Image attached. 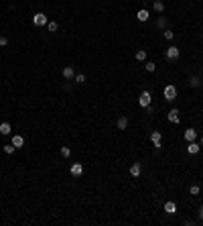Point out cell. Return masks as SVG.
<instances>
[{
	"instance_id": "11",
	"label": "cell",
	"mask_w": 203,
	"mask_h": 226,
	"mask_svg": "<svg viewBox=\"0 0 203 226\" xmlns=\"http://www.w3.org/2000/svg\"><path fill=\"white\" fill-rule=\"evenodd\" d=\"M10 143H12V145H14V147H16V149H20V147H24V139H23V137H20V134H14V137H12V141H10Z\"/></svg>"
},
{
	"instance_id": "15",
	"label": "cell",
	"mask_w": 203,
	"mask_h": 226,
	"mask_svg": "<svg viewBox=\"0 0 203 226\" xmlns=\"http://www.w3.org/2000/svg\"><path fill=\"white\" fill-rule=\"evenodd\" d=\"M187 151L191 153V155H195V153H199V143L191 141V143H189V147H187Z\"/></svg>"
},
{
	"instance_id": "6",
	"label": "cell",
	"mask_w": 203,
	"mask_h": 226,
	"mask_svg": "<svg viewBox=\"0 0 203 226\" xmlns=\"http://www.w3.org/2000/svg\"><path fill=\"white\" fill-rule=\"evenodd\" d=\"M63 78H65V79H73V78H75V69H73V65L63 67Z\"/></svg>"
},
{
	"instance_id": "22",
	"label": "cell",
	"mask_w": 203,
	"mask_h": 226,
	"mask_svg": "<svg viewBox=\"0 0 203 226\" xmlns=\"http://www.w3.org/2000/svg\"><path fill=\"white\" fill-rule=\"evenodd\" d=\"M156 27H159V29H164V27H167V19H164V16H159V19H156Z\"/></svg>"
},
{
	"instance_id": "21",
	"label": "cell",
	"mask_w": 203,
	"mask_h": 226,
	"mask_svg": "<svg viewBox=\"0 0 203 226\" xmlns=\"http://www.w3.org/2000/svg\"><path fill=\"white\" fill-rule=\"evenodd\" d=\"M61 157L69 159V157H71V149H69V147H61Z\"/></svg>"
},
{
	"instance_id": "7",
	"label": "cell",
	"mask_w": 203,
	"mask_h": 226,
	"mask_svg": "<svg viewBox=\"0 0 203 226\" xmlns=\"http://www.w3.org/2000/svg\"><path fill=\"white\" fill-rule=\"evenodd\" d=\"M81 173H83V165H81V163H73V165H71V175L73 177H79Z\"/></svg>"
},
{
	"instance_id": "29",
	"label": "cell",
	"mask_w": 203,
	"mask_h": 226,
	"mask_svg": "<svg viewBox=\"0 0 203 226\" xmlns=\"http://www.w3.org/2000/svg\"><path fill=\"white\" fill-rule=\"evenodd\" d=\"M63 90L65 92H71V84H63Z\"/></svg>"
},
{
	"instance_id": "18",
	"label": "cell",
	"mask_w": 203,
	"mask_h": 226,
	"mask_svg": "<svg viewBox=\"0 0 203 226\" xmlns=\"http://www.w3.org/2000/svg\"><path fill=\"white\" fill-rule=\"evenodd\" d=\"M152 6H155L156 12H163V10H164V2H163V0H155V4H152Z\"/></svg>"
},
{
	"instance_id": "2",
	"label": "cell",
	"mask_w": 203,
	"mask_h": 226,
	"mask_svg": "<svg viewBox=\"0 0 203 226\" xmlns=\"http://www.w3.org/2000/svg\"><path fill=\"white\" fill-rule=\"evenodd\" d=\"M163 96L167 98V102H173V100L177 98V88H175V86H167V88L163 90Z\"/></svg>"
},
{
	"instance_id": "12",
	"label": "cell",
	"mask_w": 203,
	"mask_h": 226,
	"mask_svg": "<svg viewBox=\"0 0 203 226\" xmlns=\"http://www.w3.org/2000/svg\"><path fill=\"white\" fill-rule=\"evenodd\" d=\"M164 212H167V214H177V204H175V202H167V204H164Z\"/></svg>"
},
{
	"instance_id": "30",
	"label": "cell",
	"mask_w": 203,
	"mask_h": 226,
	"mask_svg": "<svg viewBox=\"0 0 203 226\" xmlns=\"http://www.w3.org/2000/svg\"><path fill=\"white\" fill-rule=\"evenodd\" d=\"M199 220H203V206L199 208Z\"/></svg>"
},
{
	"instance_id": "3",
	"label": "cell",
	"mask_w": 203,
	"mask_h": 226,
	"mask_svg": "<svg viewBox=\"0 0 203 226\" xmlns=\"http://www.w3.org/2000/svg\"><path fill=\"white\" fill-rule=\"evenodd\" d=\"M160 139H163V134H160L159 130H152V133H150V141H152V147H155V149H160V147H163Z\"/></svg>"
},
{
	"instance_id": "10",
	"label": "cell",
	"mask_w": 203,
	"mask_h": 226,
	"mask_svg": "<svg viewBox=\"0 0 203 226\" xmlns=\"http://www.w3.org/2000/svg\"><path fill=\"white\" fill-rule=\"evenodd\" d=\"M195 139H197V130H195V128H187V130H185V141H195Z\"/></svg>"
},
{
	"instance_id": "23",
	"label": "cell",
	"mask_w": 203,
	"mask_h": 226,
	"mask_svg": "<svg viewBox=\"0 0 203 226\" xmlns=\"http://www.w3.org/2000/svg\"><path fill=\"white\" fill-rule=\"evenodd\" d=\"M136 59H138V61H144V59H146V51L144 49H138V51H136Z\"/></svg>"
},
{
	"instance_id": "14",
	"label": "cell",
	"mask_w": 203,
	"mask_h": 226,
	"mask_svg": "<svg viewBox=\"0 0 203 226\" xmlns=\"http://www.w3.org/2000/svg\"><path fill=\"white\" fill-rule=\"evenodd\" d=\"M148 10H146V8H142V10H138V15H136V19H138V20H140V23H144V20H148Z\"/></svg>"
},
{
	"instance_id": "27",
	"label": "cell",
	"mask_w": 203,
	"mask_h": 226,
	"mask_svg": "<svg viewBox=\"0 0 203 226\" xmlns=\"http://www.w3.org/2000/svg\"><path fill=\"white\" fill-rule=\"evenodd\" d=\"M189 194H191V196H197V194H199V185H191Z\"/></svg>"
},
{
	"instance_id": "13",
	"label": "cell",
	"mask_w": 203,
	"mask_h": 226,
	"mask_svg": "<svg viewBox=\"0 0 203 226\" xmlns=\"http://www.w3.org/2000/svg\"><path fill=\"white\" fill-rule=\"evenodd\" d=\"M140 171H142L140 163H132V167H130V175H132V177H138V175H140Z\"/></svg>"
},
{
	"instance_id": "5",
	"label": "cell",
	"mask_w": 203,
	"mask_h": 226,
	"mask_svg": "<svg viewBox=\"0 0 203 226\" xmlns=\"http://www.w3.org/2000/svg\"><path fill=\"white\" fill-rule=\"evenodd\" d=\"M164 57H167V59H177V57H179V47L171 45L169 49H167V53H164Z\"/></svg>"
},
{
	"instance_id": "19",
	"label": "cell",
	"mask_w": 203,
	"mask_h": 226,
	"mask_svg": "<svg viewBox=\"0 0 203 226\" xmlns=\"http://www.w3.org/2000/svg\"><path fill=\"white\" fill-rule=\"evenodd\" d=\"M47 29H49V33H55V31L59 29V25L55 23V20H51V23H47Z\"/></svg>"
},
{
	"instance_id": "24",
	"label": "cell",
	"mask_w": 203,
	"mask_h": 226,
	"mask_svg": "<svg viewBox=\"0 0 203 226\" xmlns=\"http://www.w3.org/2000/svg\"><path fill=\"white\" fill-rule=\"evenodd\" d=\"M144 69H146V71H148V74H152V71H155V69H156V65L152 63V61H148V63L144 65Z\"/></svg>"
},
{
	"instance_id": "26",
	"label": "cell",
	"mask_w": 203,
	"mask_h": 226,
	"mask_svg": "<svg viewBox=\"0 0 203 226\" xmlns=\"http://www.w3.org/2000/svg\"><path fill=\"white\" fill-rule=\"evenodd\" d=\"M163 37H164V39H173L175 33H173V31H169V29H164V31H163Z\"/></svg>"
},
{
	"instance_id": "31",
	"label": "cell",
	"mask_w": 203,
	"mask_h": 226,
	"mask_svg": "<svg viewBox=\"0 0 203 226\" xmlns=\"http://www.w3.org/2000/svg\"><path fill=\"white\" fill-rule=\"evenodd\" d=\"M199 145H201V147H203V137H201V141H199Z\"/></svg>"
},
{
	"instance_id": "16",
	"label": "cell",
	"mask_w": 203,
	"mask_h": 226,
	"mask_svg": "<svg viewBox=\"0 0 203 226\" xmlns=\"http://www.w3.org/2000/svg\"><path fill=\"white\" fill-rule=\"evenodd\" d=\"M10 124L8 122H0V134H10Z\"/></svg>"
},
{
	"instance_id": "25",
	"label": "cell",
	"mask_w": 203,
	"mask_h": 226,
	"mask_svg": "<svg viewBox=\"0 0 203 226\" xmlns=\"http://www.w3.org/2000/svg\"><path fill=\"white\" fill-rule=\"evenodd\" d=\"M73 79H75L77 84H85V74H77V75H75Z\"/></svg>"
},
{
	"instance_id": "17",
	"label": "cell",
	"mask_w": 203,
	"mask_h": 226,
	"mask_svg": "<svg viewBox=\"0 0 203 226\" xmlns=\"http://www.w3.org/2000/svg\"><path fill=\"white\" fill-rule=\"evenodd\" d=\"M189 86H191V88H199V86H201L197 75H191V78H189Z\"/></svg>"
},
{
	"instance_id": "9",
	"label": "cell",
	"mask_w": 203,
	"mask_h": 226,
	"mask_svg": "<svg viewBox=\"0 0 203 226\" xmlns=\"http://www.w3.org/2000/svg\"><path fill=\"white\" fill-rule=\"evenodd\" d=\"M167 118H169L171 122H175V124H177V122H179V110H177V108L169 110V112H167Z\"/></svg>"
},
{
	"instance_id": "4",
	"label": "cell",
	"mask_w": 203,
	"mask_h": 226,
	"mask_svg": "<svg viewBox=\"0 0 203 226\" xmlns=\"http://www.w3.org/2000/svg\"><path fill=\"white\" fill-rule=\"evenodd\" d=\"M33 23H35L37 27H45V25L49 23V20H47V15H45V12H37V15L33 16Z\"/></svg>"
},
{
	"instance_id": "20",
	"label": "cell",
	"mask_w": 203,
	"mask_h": 226,
	"mask_svg": "<svg viewBox=\"0 0 203 226\" xmlns=\"http://www.w3.org/2000/svg\"><path fill=\"white\" fill-rule=\"evenodd\" d=\"M14 151H16V147L12 145V143H10V145H4V153H6V155H12Z\"/></svg>"
},
{
	"instance_id": "1",
	"label": "cell",
	"mask_w": 203,
	"mask_h": 226,
	"mask_svg": "<svg viewBox=\"0 0 203 226\" xmlns=\"http://www.w3.org/2000/svg\"><path fill=\"white\" fill-rule=\"evenodd\" d=\"M150 100H152V94H150L148 90H144V92L140 94V98H138V104H140L142 108H148V106H150Z\"/></svg>"
},
{
	"instance_id": "28",
	"label": "cell",
	"mask_w": 203,
	"mask_h": 226,
	"mask_svg": "<svg viewBox=\"0 0 203 226\" xmlns=\"http://www.w3.org/2000/svg\"><path fill=\"white\" fill-rule=\"evenodd\" d=\"M6 45H8V39L6 37H0V47H6Z\"/></svg>"
},
{
	"instance_id": "8",
	"label": "cell",
	"mask_w": 203,
	"mask_h": 226,
	"mask_svg": "<svg viewBox=\"0 0 203 226\" xmlns=\"http://www.w3.org/2000/svg\"><path fill=\"white\" fill-rule=\"evenodd\" d=\"M116 126H118V130H126V128H128V118L126 116H118Z\"/></svg>"
}]
</instances>
